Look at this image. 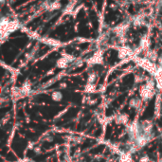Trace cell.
<instances>
[{
	"label": "cell",
	"instance_id": "cell-6",
	"mask_svg": "<svg viewBox=\"0 0 162 162\" xmlns=\"http://www.w3.org/2000/svg\"><path fill=\"white\" fill-rule=\"evenodd\" d=\"M52 98H53L55 101H58V100H60V99L62 98V95H61L60 93H54L53 96H52Z\"/></svg>",
	"mask_w": 162,
	"mask_h": 162
},
{
	"label": "cell",
	"instance_id": "cell-2",
	"mask_svg": "<svg viewBox=\"0 0 162 162\" xmlns=\"http://www.w3.org/2000/svg\"><path fill=\"white\" fill-rule=\"evenodd\" d=\"M73 60H74V58H73L72 56L65 55L64 57H62V58H60L58 61H57V66L60 67V68H66L67 65H68L70 62H72Z\"/></svg>",
	"mask_w": 162,
	"mask_h": 162
},
{
	"label": "cell",
	"instance_id": "cell-1",
	"mask_svg": "<svg viewBox=\"0 0 162 162\" xmlns=\"http://www.w3.org/2000/svg\"><path fill=\"white\" fill-rule=\"evenodd\" d=\"M19 27L17 21H10L8 18L2 17L1 19V36L2 42L4 41L5 36H8L10 32L16 30Z\"/></svg>",
	"mask_w": 162,
	"mask_h": 162
},
{
	"label": "cell",
	"instance_id": "cell-3",
	"mask_svg": "<svg viewBox=\"0 0 162 162\" xmlns=\"http://www.w3.org/2000/svg\"><path fill=\"white\" fill-rule=\"evenodd\" d=\"M102 60V53L101 52H96V53L92 56V58L90 59V62L92 64H101Z\"/></svg>",
	"mask_w": 162,
	"mask_h": 162
},
{
	"label": "cell",
	"instance_id": "cell-5",
	"mask_svg": "<svg viewBox=\"0 0 162 162\" xmlns=\"http://www.w3.org/2000/svg\"><path fill=\"white\" fill-rule=\"evenodd\" d=\"M49 10H58L61 8V4L59 2H54V3H52L50 4L49 6Z\"/></svg>",
	"mask_w": 162,
	"mask_h": 162
},
{
	"label": "cell",
	"instance_id": "cell-4",
	"mask_svg": "<svg viewBox=\"0 0 162 162\" xmlns=\"http://www.w3.org/2000/svg\"><path fill=\"white\" fill-rule=\"evenodd\" d=\"M141 93H142L141 95H142L143 98H151L153 96V89L149 85H147V86H145L143 88Z\"/></svg>",
	"mask_w": 162,
	"mask_h": 162
}]
</instances>
